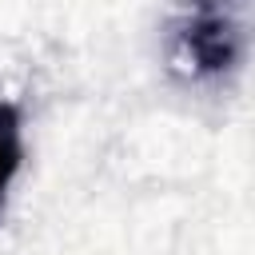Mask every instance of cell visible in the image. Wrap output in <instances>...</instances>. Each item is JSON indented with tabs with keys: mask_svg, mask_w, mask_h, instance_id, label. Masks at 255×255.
Returning a JSON list of instances; mask_svg holds the SVG:
<instances>
[{
	"mask_svg": "<svg viewBox=\"0 0 255 255\" xmlns=\"http://www.w3.org/2000/svg\"><path fill=\"white\" fill-rule=\"evenodd\" d=\"M24 163V124H20V108L0 100V199L12 187V179L20 175Z\"/></svg>",
	"mask_w": 255,
	"mask_h": 255,
	"instance_id": "2",
	"label": "cell"
},
{
	"mask_svg": "<svg viewBox=\"0 0 255 255\" xmlns=\"http://www.w3.org/2000/svg\"><path fill=\"white\" fill-rule=\"evenodd\" d=\"M239 52H243V36L219 12H199L179 28V56L191 64L195 76H219L235 68Z\"/></svg>",
	"mask_w": 255,
	"mask_h": 255,
	"instance_id": "1",
	"label": "cell"
}]
</instances>
